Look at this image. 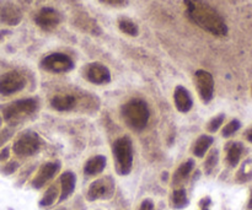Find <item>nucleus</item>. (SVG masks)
Instances as JSON below:
<instances>
[{
    "label": "nucleus",
    "mask_w": 252,
    "mask_h": 210,
    "mask_svg": "<svg viewBox=\"0 0 252 210\" xmlns=\"http://www.w3.org/2000/svg\"><path fill=\"white\" fill-rule=\"evenodd\" d=\"M115 169L118 175H128L133 166V145L129 137H121L112 147Z\"/></svg>",
    "instance_id": "3"
},
{
    "label": "nucleus",
    "mask_w": 252,
    "mask_h": 210,
    "mask_svg": "<svg viewBox=\"0 0 252 210\" xmlns=\"http://www.w3.org/2000/svg\"><path fill=\"white\" fill-rule=\"evenodd\" d=\"M194 81L201 100L204 103L211 102L214 95V79L212 74L206 70H197L194 73Z\"/></svg>",
    "instance_id": "10"
},
{
    "label": "nucleus",
    "mask_w": 252,
    "mask_h": 210,
    "mask_svg": "<svg viewBox=\"0 0 252 210\" xmlns=\"http://www.w3.org/2000/svg\"><path fill=\"white\" fill-rule=\"evenodd\" d=\"M174 101L177 110L182 113L189 112V111L192 108V105H193L189 92L186 90V89L182 88V86H177V88L175 89Z\"/></svg>",
    "instance_id": "14"
},
{
    "label": "nucleus",
    "mask_w": 252,
    "mask_h": 210,
    "mask_svg": "<svg viewBox=\"0 0 252 210\" xmlns=\"http://www.w3.org/2000/svg\"><path fill=\"white\" fill-rule=\"evenodd\" d=\"M244 152V145L241 143H230L226 147V164L230 167H236L240 162Z\"/></svg>",
    "instance_id": "17"
},
{
    "label": "nucleus",
    "mask_w": 252,
    "mask_h": 210,
    "mask_svg": "<svg viewBox=\"0 0 252 210\" xmlns=\"http://www.w3.org/2000/svg\"><path fill=\"white\" fill-rule=\"evenodd\" d=\"M186 16L189 21L216 37L228 34V25L224 17L204 0H184Z\"/></svg>",
    "instance_id": "1"
},
{
    "label": "nucleus",
    "mask_w": 252,
    "mask_h": 210,
    "mask_svg": "<svg viewBox=\"0 0 252 210\" xmlns=\"http://www.w3.org/2000/svg\"><path fill=\"white\" fill-rule=\"evenodd\" d=\"M58 196H59L58 186H57V184H52V186L49 187V188L46 191V193H44L43 198L41 199L39 204H41L42 207H51V206H53V204L56 203V201H57V198H58Z\"/></svg>",
    "instance_id": "24"
},
{
    "label": "nucleus",
    "mask_w": 252,
    "mask_h": 210,
    "mask_svg": "<svg viewBox=\"0 0 252 210\" xmlns=\"http://www.w3.org/2000/svg\"><path fill=\"white\" fill-rule=\"evenodd\" d=\"M61 22L62 15L53 7H42L34 14V24L43 31H53Z\"/></svg>",
    "instance_id": "9"
},
{
    "label": "nucleus",
    "mask_w": 252,
    "mask_h": 210,
    "mask_svg": "<svg viewBox=\"0 0 252 210\" xmlns=\"http://www.w3.org/2000/svg\"><path fill=\"white\" fill-rule=\"evenodd\" d=\"M193 167H194L193 160H189V161L180 165V167L176 170V172H175L174 175V184H180L182 183L185 180L189 179V176L191 175Z\"/></svg>",
    "instance_id": "21"
},
{
    "label": "nucleus",
    "mask_w": 252,
    "mask_h": 210,
    "mask_svg": "<svg viewBox=\"0 0 252 210\" xmlns=\"http://www.w3.org/2000/svg\"><path fill=\"white\" fill-rule=\"evenodd\" d=\"M248 210H252V188L250 189V198H249V202H248Z\"/></svg>",
    "instance_id": "36"
},
{
    "label": "nucleus",
    "mask_w": 252,
    "mask_h": 210,
    "mask_svg": "<svg viewBox=\"0 0 252 210\" xmlns=\"http://www.w3.org/2000/svg\"><path fill=\"white\" fill-rule=\"evenodd\" d=\"M22 20V11L9 0H0V22L7 26H17Z\"/></svg>",
    "instance_id": "12"
},
{
    "label": "nucleus",
    "mask_w": 252,
    "mask_h": 210,
    "mask_svg": "<svg viewBox=\"0 0 252 210\" xmlns=\"http://www.w3.org/2000/svg\"><path fill=\"white\" fill-rule=\"evenodd\" d=\"M139 210H154V204H153L150 199H145L142 203V206H140Z\"/></svg>",
    "instance_id": "31"
},
{
    "label": "nucleus",
    "mask_w": 252,
    "mask_h": 210,
    "mask_svg": "<svg viewBox=\"0 0 252 210\" xmlns=\"http://www.w3.org/2000/svg\"><path fill=\"white\" fill-rule=\"evenodd\" d=\"M214 139L211 137V135H201L198 139L196 140V143L193 144V149H192V152H193L194 156L197 157H203L204 155L207 154V151L209 150V148L213 144Z\"/></svg>",
    "instance_id": "20"
},
{
    "label": "nucleus",
    "mask_w": 252,
    "mask_h": 210,
    "mask_svg": "<svg viewBox=\"0 0 252 210\" xmlns=\"http://www.w3.org/2000/svg\"><path fill=\"white\" fill-rule=\"evenodd\" d=\"M37 108H38V102L36 98H24V100L14 101L5 106L2 110V116L7 123L16 124L33 115Z\"/></svg>",
    "instance_id": "4"
},
{
    "label": "nucleus",
    "mask_w": 252,
    "mask_h": 210,
    "mask_svg": "<svg viewBox=\"0 0 252 210\" xmlns=\"http://www.w3.org/2000/svg\"><path fill=\"white\" fill-rule=\"evenodd\" d=\"M171 203L172 207L175 209H182L187 206L189 201H187V193L186 189L180 188V189H175L174 193H172L171 197Z\"/></svg>",
    "instance_id": "23"
},
{
    "label": "nucleus",
    "mask_w": 252,
    "mask_h": 210,
    "mask_svg": "<svg viewBox=\"0 0 252 210\" xmlns=\"http://www.w3.org/2000/svg\"><path fill=\"white\" fill-rule=\"evenodd\" d=\"M224 120H225V116L224 115H218L217 117H214L213 120H211V122L208 123V130L211 133H216L218 132L219 128L221 127V124H223Z\"/></svg>",
    "instance_id": "27"
},
{
    "label": "nucleus",
    "mask_w": 252,
    "mask_h": 210,
    "mask_svg": "<svg viewBox=\"0 0 252 210\" xmlns=\"http://www.w3.org/2000/svg\"><path fill=\"white\" fill-rule=\"evenodd\" d=\"M115 193V182L110 176L96 180L90 184L88 191V199L90 202L98 199H110Z\"/></svg>",
    "instance_id": "8"
},
{
    "label": "nucleus",
    "mask_w": 252,
    "mask_h": 210,
    "mask_svg": "<svg viewBox=\"0 0 252 210\" xmlns=\"http://www.w3.org/2000/svg\"><path fill=\"white\" fill-rule=\"evenodd\" d=\"M41 68L48 73L63 74L74 68L73 59L64 53H52L41 60Z\"/></svg>",
    "instance_id": "6"
},
{
    "label": "nucleus",
    "mask_w": 252,
    "mask_h": 210,
    "mask_svg": "<svg viewBox=\"0 0 252 210\" xmlns=\"http://www.w3.org/2000/svg\"><path fill=\"white\" fill-rule=\"evenodd\" d=\"M75 25L84 32H88V33L94 34V36H97L101 33V29L97 25V22L94 19H91L89 15L81 14L78 15L75 17Z\"/></svg>",
    "instance_id": "15"
},
{
    "label": "nucleus",
    "mask_w": 252,
    "mask_h": 210,
    "mask_svg": "<svg viewBox=\"0 0 252 210\" xmlns=\"http://www.w3.org/2000/svg\"><path fill=\"white\" fill-rule=\"evenodd\" d=\"M219 161V152L218 150L214 149L209 152L208 157L206 159V162H204V170H206L207 175H211L213 172V170L216 169L217 165H218Z\"/></svg>",
    "instance_id": "25"
},
{
    "label": "nucleus",
    "mask_w": 252,
    "mask_h": 210,
    "mask_svg": "<svg viewBox=\"0 0 252 210\" xmlns=\"http://www.w3.org/2000/svg\"><path fill=\"white\" fill-rule=\"evenodd\" d=\"M61 170V164L59 162H47L41 166L38 170L37 175L34 176L33 181H32V186L36 189H41L44 184L48 181H51L54 176Z\"/></svg>",
    "instance_id": "13"
},
{
    "label": "nucleus",
    "mask_w": 252,
    "mask_h": 210,
    "mask_svg": "<svg viewBox=\"0 0 252 210\" xmlns=\"http://www.w3.org/2000/svg\"><path fill=\"white\" fill-rule=\"evenodd\" d=\"M149 116L150 113L148 105L139 98H133V100L128 101L122 107L123 120L127 123L128 127L137 132H140L147 127L148 122H149Z\"/></svg>",
    "instance_id": "2"
},
{
    "label": "nucleus",
    "mask_w": 252,
    "mask_h": 210,
    "mask_svg": "<svg viewBox=\"0 0 252 210\" xmlns=\"http://www.w3.org/2000/svg\"><path fill=\"white\" fill-rule=\"evenodd\" d=\"M26 86V79L21 73L10 70L0 75V93L4 96L20 92Z\"/></svg>",
    "instance_id": "7"
},
{
    "label": "nucleus",
    "mask_w": 252,
    "mask_h": 210,
    "mask_svg": "<svg viewBox=\"0 0 252 210\" xmlns=\"http://www.w3.org/2000/svg\"><path fill=\"white\" fill-rule=\"evenodd\" d=\"M100 1L112 7H123L127 5V0H100Z\"/></svg>",
    "instance_id": "29"
},
{
    "label": "nucleus",
    "mask_w": 252,
    "mask_h": 210,
    "mask_svg": "<svg viewBox=\"0 0 252 210\" xmlns=\"http://www.w3.org/2000/svg\"><path fill=\"white\" fill-rule=\"evenodd\" d=\"M1 123H2V120H1V118H0V125H1Z\"/></svg>",
    "instance_id": "37"
},
{
    "label": "nucleus",
    "mask_w": 252,
    "mask_h": 210,
    "mask_svg": "<svg viewBox=\"0 0 252 210\" xmlns=\"http://www.w3.org/2000/svg\"><path fill=\"white\" fill-rule=\"evenodd\" d=\"M17 169H19V164H17L16 161H11V162H9V164L5 165V166L2 167L1 171L4 172L5 175H11V174H14Z\"/></svg>",
    "instance_id": "30"
},
{
    "label": "nucleus",
    "mask_w": 252,
    "mask_h": 210,
    "mask_svg": "<svg viewBox=\"0 0 252 210\" xmlns=\"http://www.w3.org/2000/svg\"><path fill=\"white\" fill-rule=\"evenodd\" d=\"M84 76L95 85H105L111 81V73L107 66L96 61L88 64L84 68Z\"/></svg>",
    "instance_id": "11"
},
{
    "label": "nucleus",
    "mask_w": 252,
    "mask_h": 210,
    "mask_svg": "<svg viewBox=\"0 0 252 210\" xmlns=\"http://www.w3.org/2000/svg\"><path fill=\"white\" fill-rule=\"evenodd\" d=\"M118 27H120L123 33L128 34V36L135 37L139 33V29H138L137 24L130 19H128V17H121L118 20Z\"/></svg>",
    "instance_id": "22"
},
{
    "label": "nucleus",
    "mask_w": 252,
    "mask_h": 210,
    "mask_svg": "<svg viewBox=\"0 0 252 210\" xmlns=\"http://www.w3.org/2000/svg\"><path fill=\"white\" fill-rule=\"evenodd\" d=\"M245 138L248 142H250L252 144V127L249 128V129L245 132Z\"/></svg>",
    "instance_id": "34"
},
{
    "label": "nucleus",
    "mask_w": 252,
    "mask_h": 210,
    "mask_svg": "<svg viewBox=\"0 0 252 210\" xmlns=\"http://www.w3.org/2000/svg\"><path fill=\"white\" fill-rule=\"evenodd\" d=\"M240 127H241V123L239 122L238 120H230V122H229L228 124L223 128L221 135H223L224 138H230L231 135H234L239 129H240Z\"/></svg>",
    "instance_id": "26"
},
{
    "label": "nucleus",
    "mask_w": 252,
    "mask_h": 210,
    "mask_svg": "<svg viewBox=\"0 0 252 210\" xmlns=\"http://www.w3.org/2000/svg\"><path fill=\"white\" fill-rule=\"evenodd\" d=\"M76 100L71 95H58L54 96L51 101V105L54 110L57 111H70L75 106Z\"/></svg>",
    "instance_id": "19"
},
{
    "label": "nucleus",
    "mask_w": 252,
    "mask_h": 210,
    "mask_svg": "<svg viewBox=\"0 0 252 210\" xmlns=\"http://www.w3.org/2000/svg\"><path fill=\"white\" fill-rule=\"evenodd\" d=\"M41 148V139L33 132H25L15 140L12 151L19 157H29L38 152Z\"/></svg>",
    "instance_id": "5"
},
{
    "label": "nucleus",
    "mask_w": 252,
    "mask_h": 210,
    "mask_svg": "<svg viewBox=\"0 0 252 210\" xmlns=\"http://www.w3.org/2000/svg\"><path fill=\"white\" fill-rule=\"evenodd\" d=\"M7 34H10V31H7V30H0V42L4 41Z\"/></svg>",
    "instance_id": "35"
},
{
    "label": "nucleus",
    "mask_w": 252,
    "mask_h": 210,
    "mask_svg": "<svg viewBox=\"0 0 252 210\" xmlns=\"http://www.w3.org/2000/svg\"><path fill=\"white\" fill-rule=\"evenodd\" d=\"M75 182L76 179L74 176L73 172L68 171L64 172L63 175L61 176V187H62V192H61V197H59V202H63L65 199H68L69 197L73 194L74 189H75Z\"/></svg>",
    "instance_id": "16"
},
{
    "label": "nucleus",
    "mask_w": 252,
    "mask_h": 210,
    "mask_svg": "<svg viewBox=\"0 0 252 210\" xmlns=\"http://www.w3.org/2000/svg\"><path fill=\"white\" fill-rule=\"evenodd\" d=\"M106 157L102 155H97L89 160L84 166V174L88 176H96V175L101 174L106 167Z\"/></svg>",
    "instance_id": "18"
},
{
    "label": "nucleus",
    "mask_w": 252,
    "mask_h": 210,
    "mask_svg": "<svg viewBox=\"0 0 252 210\" xmlns=\"http://www.w3.org/2000/svg\"><path fill=\"white\" fill-rule=\"evenodd\" d=\"M10 155V148H4V149L0 151V162L5 161V160H7V157H9Z\"/></svg>",
    "instance_id": "33"
},
{
    "label": "nucleus",
    "mask_w": 252,
    "mask_h": 210,
    "mask_svg": "<svg viewBox=\"0 0 252 210\" xmlns=\"http://www.w3.org/2000/svg\"><path fill=\"white\" fill-rule=\"evenodd\" d=\"M211 203H212V201L209 197H206V198L202 199L201 203H199V206H201V210H209Z\"/></svg>",
    "instance_id": "32"
},
{
    "label": "nucleus",
    "mask_w": 252,
    "mask_h": 210,
    "mask_svg": "<svg viewBox=\"0 0 252 210\" xmlns=\"http://www.w3.org/2000/svg\"><path fill=\"white\" fill-rule=\"evenodd\" d=\"M12 135H14V130L11 128H5V129L0 130V148L5 145V143L9 142Z\"/></svg>",
    "instance_id": "28"
}]
</instances>
